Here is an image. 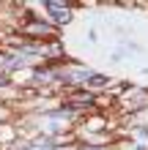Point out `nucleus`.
Masks as SVG:
<instances>
[{
    "label": "nucleus",
    "instance_id": "1",
    "mask_svg": "<svg viewBox=\"0 0 148 150\" xmlns=\"http://www.w3.org/2000/svg\"><path fill=\"white\" fill-rule=\"evenodd\" d=\"M47 8L52 11V16H55L58 22H69V19H71V14L66 11V6H58V3H47Z\"/></svg>",
    "mask_w": 148,
    "mask_h": 150
},
{
    "label": "nucleus",
    "instance_id": "2",
    "mask_svg": "<svg viewBox=\"0 0 148 150\" xmlns=\"http://www.w3.org/2000/svg\"><path fill=\"white\" fill-rule=\"evenodd\" d=\"M28 33H30V36H52V28H49V25L36 22V25H30V28H28Z\"/></svg>",
    "mask_w": 148,
    "mask_h": 150
},
{
    "label": "nucleus",
    "instance_id": "3",
    "mask_svg": "<svg viewBox=\"0 0 148 150\" xmlns=\"http://www.w3.org/2000/svg\"><path fill=\"white\" fill-rule=\"evenodd\" d=\"M88 79H91V85H96V87L99 85H107V76H99V74H91Z\"/></svg>",
    "mask_w": 148,
    "mask_h": 150
}]
</instances>
